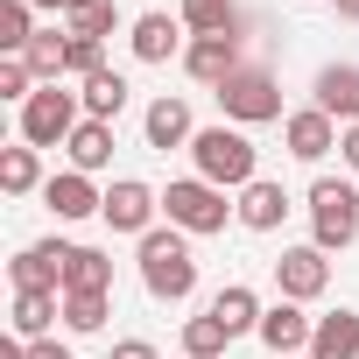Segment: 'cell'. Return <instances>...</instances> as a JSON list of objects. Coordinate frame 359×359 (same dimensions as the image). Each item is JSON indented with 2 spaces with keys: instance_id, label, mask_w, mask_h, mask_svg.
<instances>
[{
  "instance_id": "cell-27",
  "label": "cell",
  "mask_w": 359,
  "mask_h": 359,
  "mask_svg": "<svg viewBox=\"0 0 359 359\" xmlns=\"http://www.w3.org/2000/svg\"><path fill=\"white\" fill-rule=\"evenodd\" d=\"M64 50H71V36H57V29L36 36V43L22 50V64L36 71V85H64Z\"/></svg>"
},
{
  "instance_id": "cell-5",
  "label": "cell",
  "mask_w": 359,
  "mask_h": 359,
  "mask_svg": "<svg viewBox=\"0 0 359 359\" xmlns=\"http://www.w3.org/2000/svg\"><path fill=\"white\" fill-rule=\"evenodd\" d=\"M219 106H226L233 127H268V120H282V85H275V71L247 64L219 85Z\"/></svg>"
},
{
  "instance_id": "cell-1",
  "label": "cell",
  "mask_w": 359,
  "mask_h": 359,
  "mask_svg": "<svg viewBox=\"0 0 359 359\" xmlns=\"http://www.w3.org/2000/svg\"><path fill=\"white\" fill-rule=\"evenodd\" d=\"M141 289L155 296V303H191V289H198V254H191V233H176V226H155L148 240H141Z\"/></svg>"
},
{
  "instance_id": "cell-12",
  "label": "cell",
  "mask_w": 359,
  "mask_h": 359,
  "mask_svg": "<svg viewBox=\"0 0 359 359\" xmlns=\"http://www.w3.org/2000/svg\"><path fill=\"white\" fill-rule=\"evenodd\" d=\"M43 205L71 226V219L106 212V191H92V176H85V169H64V176H50V184H43Z\"/></svg>"
},
{
  "instance_id": "cell-34",
  "label": "cell",
  "mask_w": 359,
  "mask_h": 359,
  "mask_svg": "<svg viewBox=\"0 0 359 359\" xmlns=\"http://www.w3.org/2000/svg\"><path fill=\"white\" fill-rule=\"evenodd\" d=\"M29 8H50V15H85V8H99V0H29Z\"/></svg>"
},
{
  "instance_id": "cell-18",
  "label": "cell",
  "mask_w": 359,
  "mask_h": 359,
  "mask_svg": "<svg viewBox=\"0 0 359 359\" xmlns=\"http://www.w3.org/2000/svg\"><path fill=\"white\" fill-rule=\"evenodd\" d=\"M310 359H359V310H331L310 331Z\"/></svg>"
},
{
  "instance_id": "cell-37",
  "label": "cell",
  "mask_w": 359,
  "mask_h": 359,
  "mask_svg": "<svg viewBox=\"0 0 359 359\" xmlns=\"http://www.w3.org/2000/svg\"><path fill=\"white\" fill-rule=\"evenodd\" d=\"M338 15H345V22H359V0H338Z\"/></svg>"
},
{
  "instance_id": "cell-16",
  "label": "cell",
  "mask_w": 359,
  "mask_h": 359,
  "mask_svg": "<svg viewBox=\"0 0 359 359\" xmlns=\"http://www.w3.org/2000/svg\"><path fill=\"white\" fill-rule=\"evenodd\" d=\"M127 43H134V57L141 64H169L176 50H184V22H176V15H134V29H127Z\"/></svg>"
},
{
  "instance_id": "cell-7",
  "label": "cell",
  "mask_w": 359,
  "mask_h": 359,
  "mask_svg": "<svg viewBox=\"0 0 359 359\" xmlns=\"http://www.w3.org/2000/svg\"><path fill=\"white\" fill-rule=\"evenodd\" d=\"M155 212H162V198L141 184V176H120V184L106 191V212H99V219H106L113 233H134V240H148V233H155Z\"/></svg>"
},
{
  "instance_id": "cell-15",
  "label": "cell",
  "mask_w": 359,
  "mask_h": 359,
  "mask_svg": "<svg viewBox=\"0 0 359 359\" xmlns=\"http://www.w3.org/2000/svg\"><path fill=\"white\" fill-rule=\"evenodd\" d=\"M141 134H148V148H162V155L198 141V127H191V106H184V99H169V92H162V99L141 113Z\"/></svg>"
},
{
  "instance_id": "cell-3",
  "label": "cell",
  "mask_w": 359,
  "mask_h": 359,
  "mask_svg": "<svg viewBox=\"0 0 359 359\" xmlns=\"http://www.w3.org/2000/svg\"><path fill=\"white\" fill-rule=\"evenodd\" d=\"M162 212H169V226L176 233H226V219H240V205H226V191L219 184H205V176H176V184L162 191Z\"/></svg>"
},
{
  "instance_id": "cell-11",
  "label": "cell",
  "mask_w": 359,
  "mask_h": 359,
  "mask_svg": "<svg viewBox=\"0 0 359 359\" xmlns=\"http://www.w3.org/2000/svg\"><path fill=\"white\" fill-rule=\"evenodd\" d=\"M338 134H345V127H338L331 113H317V106H303V113H289V120H282V141H289V155H296V162H324V155L338 148Z\"/></svg>"
},
{
  "instance_id": "cell-36",
  "label": "cell",
  "mask_w": 359,
  "mask_h": 359,
  "mask_svg": "<svg viewBox=\"0 0 359 359\" xmlns=\"http://www.w3.org/2000/svg\"><path fill=\"white\" fill-rule=\"evenodd\" d=\"M29 359H71V352H64V345H50V338H36V345H29Z\"/></svg>"
},
{
  "instance_id": "cell-20",
  "label": "cell",
  "mask_w": 359,
  "mask_h": 359,
  "mask_svg": "<svg viewBox=\"0 0 359 359\" xmlns=\"http://www.w3.org/2000/svg\"><path fill=\"white\" fill-rule=\"evenodd\" d=\"M64 148H71V169L99 176V169L113 162V127H106V120H78V134H71Z\"/></svg>"
},
{
  "instance_id": "cell-10",
  "label": "cell",
  "mask_w": 359,
  "mask_h": 359,
  "mask_svg": "<svg viewBox=\"0 0 359 359\" xmlns=\"http://www.w3.org/2000/svg\"><path fill=\"white\" fill-rule=\"evenodd\" d=\"M184 71H191L198 85H212V92H219L233 71H247V64H240V36H191V50H184Z\"/></svg>"
},
{
  "instance_id": "cell-23",
  "label": "cell",
  "mask_w": 359,
  "mask_h": 359,
  "mask_svg": "<svg viewBox=\"0 0 359 359\" xmlns=\"http://www.w3.org/2000/svg\"><path fill=\"white\" fill-rule=\"evenodd\" d=\"M176 22H184L191 36H240V8L233 0H184Z\"/></svg>"
},
{
  "instance_id": "cell-6",
  "label": "cell",
  "mask_w": 359,
  "mask_h": 359,
  "mask_svg": "<svg viewBox=\"0 0 359 359\" xmlns=\"http://www.w3.org/2000/svg\"><path fill=\"white\" fill-rule=\"evenodd\" d=\"M78 92H64V85H36V99L22 106V141L29 148H64L71 134H78Z\"/></svg>"
},
{
  "instance_id": "cell-13",
  "label": "cell",
  "mask_w": 359,
  "mask_h": 359,
  "mask_svg": "<svg viewBox=\"0 0 359 359\" xmlns=\"http://www.w3.org/2000/svg\"><path fill=\"white\" fill-rule=\"evenodd\" d=\"M310 331H317V317H303V303H289V296L275 310H261V345L282 352V359L289 352H310Z\"/></svg>"
},
{
  "instance_id": "cell-30",
  "label": "cell",
  "mask_w": 359,
  "mask_h": 359,
  "mask_svg": "<svg viewBox=\"0 0 359 359\" xmlns=\"http://www.w3.org/2000/svg\"><path fill=\"white\" fill-rule=\"evenodd\" d=\"M99 71H106V43L71 36V50H64V78H99Z\"/></svg>"
},
{
  "instance_id": "cell-25",
  "label": "cell",
  "mask_w": 359,
  "mask_h": 359,
  "mask_svg": "<svg viewBox=\"0 0 359 359\" xmlns=\"http://www.w3.org/2000/svg\"><path fill=\"white\" fill-rule=\"evenodd\" d=\"M36 36H43V29H36V8H29V0H0V57H22Z\"/></svg>"
},
{
  "instance_id": "cell-17",
  "label": "cell",
  "mask_w": 359,
  "mask_h": 359,
  "mask_svg": "<svg viewBox=\"0 0 359 359\" xmlns=\"http://www.w3.org/2000/svg\"><path fill=\"white\" fill-rule=\"evenodd\" d=\"M289 212H296V205H289V191H282V184H268V176H254V184L240 191V226H247V233H275Z\"/></svg>"
},
{
  "instance_id": "cell-33",
  "label": "cell",
  "mask_w": 359,
  "mask_h": 359,
  "mask_svg": "<svg viewBox=\"0 0 359 359\" xmlns=\"http://www.w3.org/2000/svg\"><path fill=\"white\" fill-rule=\"evenodd\" d=\"M113 359H162V352H155L148 338H120V345H113Z\"/></svg>"
},
{
  "instance_id": "cell-22",
  "label": "cell",
  "mask_w": 359,
  "mask_h": 359,
  "mask_svg": "<svg viewBox=\"0 0 359 359\" xmlns=\"http://www.w3.org/2000/svg\"><path fill=\"white\" fill-rule=\"evenodd\" d=\"M64 317V296H43V289H15V338H43L50 324Z\"/></svg>"
},
{
  "instance_id": "cell-21",
  "label": "cell",
  "mask_w": 359,
  "mask_h": 359,
  "mask_svg": "<svg viewBox=\"0 0 359 359\" xmlns=\"http://www.w3.org/2000/svg\"><path fill=\"white\" fill-rule=\"evenodd\" d=\"M212 317H219L233 338H240V331H261V296H254L247 282H226V289L212 296Z\"/></svg>"
},
{
  "instance_id": "cell-2",
  "label": "cell",
  "mask_w": 359,
  "mask_h": 359,
  "mask_svg": "<svg viewBox=\"0 0 359 359\" xmlns=\"http://www.w3.org/2000/svg\"><path fill=\"white\" fill-rule=\"evenodd\" d=\"M191 162H198L205 184H219V191H247L254 176H261V155H254V141L240 127H198Z\"/></svg>"
},
{
  "instance_id": "cell-32",
  "label": "cell",
  "mask_w": 359,
  "mask_h": 359,
  "mask_svg": "<svg viewBox=\"0 0 359 359\" xmlns=\"http://www.w3.org/2000/svg\"><path fill=\"white\" fill-rule=\"evenodd\" d=\"M0 99H22V106L36 99V71L22 57H0Z\"/></svg>"
},
{
  "instance_id": "cell-8",
  "label": "cell",
  "mask_w": 359,
  "mask_h": 359,
  "mask_svg": "<svg viewBox=\"0 0 359 359\" xmlns=\"http://www.w3.org/2000/svg\"><path fill=\"white\" fill-rule=\"evenodd\" d=\"M275 289H282L289 303H317V296L331 289V261H324V247H282V261H275Z\"/></svg>"
},
{
  "instance_id": "cell-35",
  "label": "cell",
  "mask_w": 359,
  "mask_h": 359,
  "mask_svg": "<svg viewBox=\"0 0 359 359\" xmlns=\"http://www.w3.org/2000/svg\"><path fill=\"white\" fill-rule=\"evenodd\" d=\"M338 155H345V162L359 169V127H345V134H338Z\"/></svg>"
},
{
  "instance_id": "cell-4",
  "label": "cell",
  "mask_w": 359,
  "mask_h": 359,
  "mask_svg": "<svg viewBox=\"0 0 359 359\" xmlns=\"http://www.w3.org/2000/svg\"><path fill=\"white\" fill-rule=\"evenodd\" d=\"M352 240H359V191L338 184V176H317V184H310V247L338 254Z\"/></svg>"
},
{
  "instance_id": "cell-14",
  "label": "cell",
  "mask_w": 359,
  "mask_h": 359,
  "mask_svg": "<svg viewBox=\"0 0 359 359\" xmlns=\"http://www.w3.org/2000/svg\"><path fill=\"white\" fill-rule=\"evenodd\" d=\"M317 113H331V120H345V127H359V64H324L317 71V99H310Z\"/></svg>"
},
{
  "instance_id": "cell-31",
  "label": "cell",
  "mask_w": 359,
  "mask_h": 359,
  "mask_svg": "<svg viewBox=\"0 0 359 359\" xmlns=\"http://www.w3.org/2000/svg\"><path fill=\"white\" fill-rule=\"evenodd\" d=\"M120 29V8L113 0H99V8H85V15H71V36H92V43H106Z\"/></svg>"
},
{
  "instance_id": "cell-26",
  "label": "cell",
  "mask_w": 359,
  "mask_h": 359,
  "mask_svg": "<svg viewBox=\"0 0 359 359\" xmlns=\"http://www.w3.org/2000/svg\"><path fill=\"white\" fill-rule=\"evenodd\" d=\"M43 184V155L22 141V148H8V155H0V191H8V198H29Z\"/></svg>"
},
{
  "instance_id": "cell-9",
  "label": "cell",
  "mask_w": 359,
  "mask_h": 359,
  "mask_svg": "<svg viewBox=\"0 0 359 359\" xmlns=\"http://www.w3.org/2000/svg\"><path fill=\"white\" fill-rule=\"evenodd\" d=\"M64 261H71V240H36L8 261L15 289H43V296H64Z\"/></svg>"
},
{
  "instance_id": "cell-19",
  "label": "cell",
  "mask_w": 359,
  "mask_h": 359,
  "mask_svg": "<svg viewBox=\"0 0 359 359\" xmlns=\"http://www.w3.org/2000/svg\"><path fill=\"white\" fill-rule=\"evenodd\" d=\"M64 289L113 296V254H99V247H71V261H64Z\"/></svg>"
},
{
  "instance_id": "cell-28",
  "label": "cell",
  "mask_w": 359,
  "mask_h": 359,
  "mask_svg": "<svg viewBox=\"0 0 359 359\" xmlns=\"http://www.w3.org/2000/svg\"><path fill=\"white\" fill-rule=\"evenodd\" d=\"M226 345H233V331H226V324H219V317H212V310H205V317H191V324H184V352H191V359H219V352H226Z\"/></svg>"
},
{
  "instance_id": "cell-29",
  "label": "cell",
  "mask_w": 359,
  "mask_h": 359,
  "mask_svg": "<svg viewBox=\"0 0 359 359\" xmlns=\"http://www.w3.org/2000/svg\"><path fill=\"white\" fill-rule=\"evenodd\" d=\"M113 310V296H85V289H64V324L71 331H99Z\"/></svg>"
},
{
  "instance_id": "cell-24",
  "label": "cell",
  "mask_w": 359,
  "mask_h": 359,
  "mask_svg": "<svg viewBox=\"0 0 359 359\" xmlns=\"http://www.w3.org/2000/svg\"><path fill=\"white\" fill-rule=\"evenodd\" d=\"M78 99H85V120H106V127H113V120L127 113V78H120V71H99V78H85Z\"/></svg>"
}]
</instances>
